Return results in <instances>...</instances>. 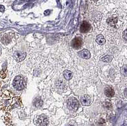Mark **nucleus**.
I'll return each instance as SVG.
<instances>
[{"label": "nucleus", "instance_id": "f03ea898", "mask_svg": "<svg viewBox=\"0 0 127 126\" xmlns=\"http://www.w3.org/2000/svg\"><path fill=\"white\" fill-rule=\"evenodd\" d=\"M13 85L16 89L19 91L22 90L25 87V82L23 78L21 76H17L13 80Z\"/></svg>", "mask_w": 127, "mask_h": 126}, {"label": "nucleus", "instance_id": "ddd939ff", "mask_svg": "<svg viewBox=\"0 0 127 126\" xmlns=\"http://www.w3.org/2000/svg\"><path fill=\"white\" fill-rule=\"evenodd\" d=\"M1 41L3 44L4 45H8L10 41V37H9L8 35L4 34V36H3V37H1Z\"/></svg>", "mask_w": 127, "mask_h": 126}, {"label": "nucleus", "instance_id": "9b49d317", "mask_svg": "<svg viewBox=\"0 0 127 126\" xmlns=\"http://www.w3.org/2000/svg\"><path fill=\"white\" fill-rule=\"evenodd\" d=\"M105 95L107 97H113V96H114V91L113 88H111L110 87H106L105 89Z\"/></svg>", "mask_w": 127, "mask_h": 126}, {"label": "nucleus", "instance_id": "39448f33", "mask_svg": "<svg viewBox=\"0 0 127 126\" xmlns=\"http://www.w3.org/2000/svg\"><path fill=\"white\" fill-rule=\"evenodd\" d=\"M36 123L40 126H46L48 124V119L46 116H45L44 115H42L37 119Z\"/></svg>", "mask_w": 127, "mask_h": 126}, {"label": "nucleus", "instance_id": "423d86ee", "mask_svg": "<svg viewBox=\"0 0 127 126\" xmlns=\"http://www.w3.org/2000/svg\"><path fill=\"white\" fill-rule=\"evenodd\" d=\"M91 29V25L88 22L83 21L80 26V32L82 33H87Z\"/></svg>", "mask_w": 127, "mask_h": 126}, {"label": "nucleus", "instance_id": "f8f14e48", "mask_svg": "<svg viewBox=\"0 0 127 126\" xmlns=\"http://www.w3.org/2000/svg\"><path fill=\"white\" fill-rule=\"evenodd\" d=\"M64 77L65 78V80H71V78L72 77V73L70 70H66L64 72Z\"/></svg>", "mask_w": 127, "mask_h": 126}, {"label": "nucleus", "instance_id": "20e7f679", "mask_svg": "<svg viewBox=\"0 0 127 126\" xmlns=\"http://www.w3.org/2000/svg\"><path fill=\"white\" fill-rule=\"evenodd\" d=\"M71 45H72V47L74 49H76V50H79V49L81 48V46H83L82 39L79 37H75V38L73 39V40L72 41Z\"/></svg>", "mask_w": 127, "mask_h": 126}, {"label": "nucleus", "instance_id": "a211bd4d", "mask_svg": "<svg viewBox=\"0 0 127 126\" xmlns=\"http://www.w3.org/2000/svg\"><path fill=\"white\" fill-rule=\"evenodd\" d=\"M103 106H104V107L106 108H111V103H109V102L106 101V102H104V103H103Z\"/></svg>", "mask_w": 127, "mask_h": 126}, {"label": "nucleus", "instance_id": "9d476101", "mask_svg": "<svg viewBox=\"0 0 127 126\" xmlns=\"http://www.w3.org/2000/svg\"><path fill=\"white\" fill-rule=\"evenodd\" d=\"M95 41L97 42V43L99 45H104L105 43V40L104 39V36L101 34L97 35V37H96V39Z\"/></svg>", "mask_w": 127, "mask_h": 126}, {"label": "nucleus", "instance_id": "412c9836", "mask_svg": "<svg viewBox=\"0 0 127 126\" xmlns=\"http://www.w3.org/2000/svg\"></svg>", "mask_w": 127, "mask_h": 126}, {"label": "nucleus", "instance_id": "0eeeda50", "mask_svg": "<svg viewBox=\"0 0 127 126\" xmlns=\"http://www.w3.org/2000/svg\"><path fill=\"white\" fill-rule=\"evenodd\" d=\"M26 54L24 52L16 51L14 53V57L17 62H22L26 58Z\"/></svg>", "mask_w": 127, "mask_h": 126}, {"label": "nucleus", "instance_id": "dca6fc26", "mask_svg": "<svg viewBox=\"0 0 127 126\" xmlns=\"http://www.w3.org/2000/svg\"><path fill=\"white\" fill-rule=\"evenodd\" d=\"M56 86L59 89H64L65 87V84L62 80H58L56 82Z\"/></svg>", "mask_w": 127, "mask_h": 126}, {"label": "nucleus", "instance_id": "6ab92c4d", "mask_svg": "<svg viewBox=\"0 0 127 126\" xmlns=\"http://www.w3.org/2000/svg\"><path fill=\"white\" fill-rule=\"evenodd\" d=\"M123 37H124V39H125L126 41H127V29L123 32Z\"/></svg>", "mask_w": 127, "mask_h": 126}, {"label": "nucleus", "instance_id": "7ed1b4c3", "mask_svg": "<svg viewBox=\"0 0 127 126\" xmlns=\"http://www.w3.org/2000/svg\"><path fill=\"white\" fill-rule=\"evenodd\" d=\"M78 101L74 98H70L67 100V107L71 111H76L79 108Z\"/></svg>", "mask_w": 127, "mask_h": 126}, {"label": "nucleus", "instance_id": "4468645a", "mask_svg": "<svg viewBox=\"0 0 127 126\" xmlns=\"http://www.w3.org/2000/svg\"><path fill=\"white\" fill-rule=\"evenodd\" d=\"M113 60V56H110V55H105L100 58V60L104 62H111V60Z\"/></svg>", "mask_w": 127, "mask_h": 126}, {"label": "nucleus", "instance_id": "6e6552de", "mask_svg": "<svg viewBox=\"0 0 127 126\" xmlns=\"http://www.w3.org/2000/svg\"><path fill=\"white\" fill-rule=\"evenodd\" d=\"M80 101L84 106H88L91 103V98L88 95H83L80 98Z\"/></svg>", "mask_w": 127, "mask_h": 126}, {"label": "nucleus", "instance_id": "1a4fd4ad", "mask_svg": "<svg viewBox=\"0 0 127 126\" xmlns=\"http://www.w3.org/2000/svg\"><path fill=\"white\" fill-rule=\"evenodd\" d=\"M78 55L84 59H89L90 58V53L87 49H84L78 52Z\"/></svg>", "mask_w": 127, "mask_h": 126}, {"label": "nucleus", "instance_id": "f3484780", "mask_svg": "<svg viewBox=\"0 0 127 126\" xmlns=\"http://www.w3.org/2000/svg\"><path fill=\"white\" fill-rule=\"evenodd\" d=\"M121 72L124 76H127V65H124L121 69Z\"/></svg>", "mask_w": 127, "mask_h": 126}, {"label": "nucleus", "instance_id": "2eb2a0df", "mask_svg": "<svg viewBox=\"0 0 127 126\" xmlns=\"http://www.w3.org/2000/svg\"><path fill=\"white\" fill-rule=\"evenodd\" d=\"M34 105L36 107H41L43 105V102L39 98H37L34 101Z\"/></svg>", "mask_w": 127, "mask_h": 126}, {"label": "nucleus", "instance_id": "aec40b11", "mask_svg": "<svg viewBox=\"0 0 127 126\" xmlns=\"http://www.w3.org/2000/svg\"><path fill=\"white\" fill-rule=\"evenodd\" d=\"M124 95H125V96H126V97H127V88L125 89V90Z\"/></svg>", "mask_w": 127, "mask_h": 126}, {"label": "nucleus", "instance_id": "f257e3e1", "mask_svg": "<svg viewBox=\"0 0 127 126\" xmlns=\"http://www.w3.org/2000/svg\"><path fill=\"white\" fill-rule=\"evenodd\" d=\"M105 22H106V24L110 27H113V28H118V27L119 18L118 16L111 15L106 19Z\"/></svg>", "mask_w": 127, "mask_h": 126}]
</instances>
